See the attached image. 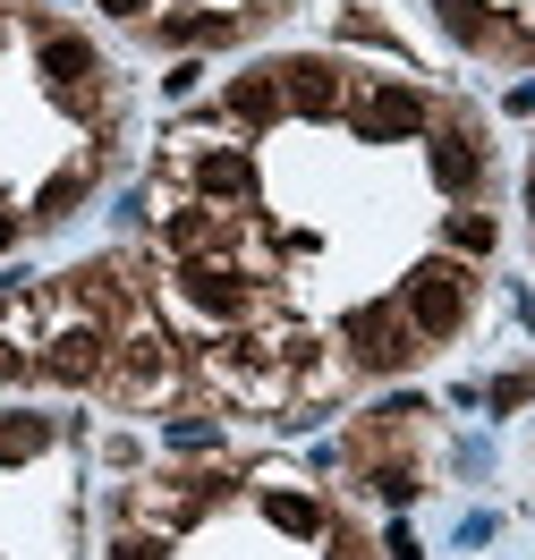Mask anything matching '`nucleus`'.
<instances>
[{
    "label": "nucleus",
    "instance_id": "nucleus-15",
    "mask_svg": "<svg viewBox=\"0 0 535 560\" xmlns=\"http://www.w3.org/2000/svg\"><path fill=\"white\" fill-rule=\"evenodd\" d=\"M493 238H501V230L485 221V212H460V221H451V246H460V255H485Z\"/></svg>",
    "mask_w": 535,
    "mask_h": 560
},
{
    "label": "nucleus",
    "instance_id": "nucleus-14",
    "mask_svg": "<svg viewBox=\"0 0 535 560\" xmlns=\"http://www.w3.org/2000/svg\"><path fill=\"white\" fill-rule=\"evenodd\" d=\"M43 442H51V424H43V417H9V424H0V458H35Z\"/></svg>",
    "mask_w": 535,
    "mask_h": 560
},
{
    "label": "nucleus",
    "instance_id": "nucleus-2",
    "mask_svg": "<svg viewBox=\"0 0 535 560\" xmlns=\"http://www.w3.org/2000/svg\"><path fill=\"white\" fill-rule=\"evenodd\" d=\"M171 374H178V349H171L162 323H128V331L111 340V365H103L111 399H162Z\"/></svg>",
    "mask_w": 535,
    "mask_h": 560
},
{
    "label": "nucleus",
    "instance_id": "nucleus-12",
    "mask_svg": "<svg viewBox=\"0 0 535 560\" xmlns=\"http://www.w3.org/2000/svg\"><path fill=\"white\" fill-rule=\"evenodd\" d=\"M85 187H94V171H60L35 187V221H69L77 205H85Z\"/></svg>",
    "mask_w": 535,
    "mask_h": 560
},
{
    "label": "nucleus",
    "instance_id": "nucleus-13",
    "mask_svg": "<svg viewBox=\"0 0 535 560\" xmlns=\"http://www.w3.org/2000/svg\"><path fill=\"white\" fill-rule=\"evenodd\" d=\"M264 510H272V526H289V535H315V526H323V510L306 501V492H272Z\"/></svg>",
    "mask_w": 535,
    "mask_h": 560
},
{
    "label": "nucleus",
    "instance_id": "nucleus-5",
    "mask_svg": "<svg viewBox=\"0 0 535 560\" xmlns=\"http://www.w3.org/2000/svg\"><path fill=\"white\" fill-rule=\"evenodd\" d=\"M349 119H357V137H365V144H383V137H417V128L433 119V103L417 94V85H399V77H392V85H365V94L349 103Z\"/></svg>",
    "mask_w": 535,
    "mask_h": 560
},
{
    "label": "nucleus",
    "instance_id": "nucleus-16",
    "mask_svg": "<svg viewBox=\"0 0 535 560\" xmlns=\"http://www.w3.org/2000/svg\"><path fill=\"white\" fill-rule=\"evenodd\" d=\"M111 560H162V535H153V526H128V535L111 544Z\"/></svg>",
    "mask_w": 535,
    "mask_h": 560
},
{
    "label": "nucleus",
    "instance_id": "nucleus-21",
    "mask_svg": "<svg viewBox=\"0 0 535 560\" xmlns=\"http://www.w3.org/2000/svg\"><path fill=\"white\" fill-rule=\"evenodd\" d=\"M527 196H535V187H527Z\"/></svg>",
    "mask_w": 535,
    "mask_h": 560
},
{
    "label": "nucleus",
    "instance_id": "nucleus-10",
    "mask_svg": "<svg viewBox=\"0 0 535 560\" xmlns=\"http://www.w3.org/2000/svg\"><path fill=\"white\" fill-rule=\"evenodd\" d=\"M221 103H230V119H247V128H272V119H281V77L272 69H255V77H230V94H221Z\"/></svg>",
    "mask_w": 535,
    "mask_h": 560
},
{
    "label": "nucleus",
    "instance_id": "nucleus-1",
    "mask_svg": "<svg viewBox=\"0 0 535 560\" xmlns=\"http://www.w3.org/2000/svg\"><path fill=\"white\" fill-rule=\"evenodd\" d=\"M171 315L187 323H213V331H239V323L255 315V280L230 264V255H178V272H171Z\"/></svg>",
    "mask_w": 535,
    "mask_h": 560
},
{
    "label": "nucleus",
    "instance_id": "nucleus-17",
    "mask_svg": "<svg viewBox=\"0 0 535 560\" xmlns=\"http://www.w3.org/2000/svg\"><path fill=\"white\" fill-rule=\"evenodd\" d=\"M0 383H26V349H18L9 331H0Z\"/></svg>",
    "mask_w": 535,
    "mask_h": 560
},
{
    "label": "nucleus",
    "instance_id": "nucleus-7",
    "mask_svg": "<svg viewBox=\"0 0 535 560\" xmlns=\"http://www.w3.org/2000/svg\"><path fill=\"white\" fill-rule=\"evenodd\" d=\"M349 340H357V365H365V374H399L408 357L426 349V340L408 331V315H399V306H365V315L349 323Z\"/></svg>",
    "mask_w": 535,
    "mask_h": 560
},
{
    "label": "nucleus",
    "instance_id": "nucleus-19",
    "mask_svg": "<svg viewBox=\"0 0 535 560\" xmlns=\"http://www.w3.org/2000/svg\"><path fill=\"white\" fill-rule=\"evenodd\" d=\"M9 246H18V221H9V212H0V255H9Z\"/></svg>",
    "mask_w": 535,
    "mask_h": 560
},
{
    "label": "nucleus",
    "instance_id": "nucleus-4",
    "mask_svg": "<svg viewBox=\"0 0 535 560\" xmlns=\"http://www.w3.org/2000/svg\"><path fill=\"white\" fill-rule=\"evenodd\" d=\"M43 383H69V390H85V383H103V365H111V323H85V315H69L51 340H43Z\"/></svg>",
    "mask_w": 535,
    "mask_h": 560
},
{
    "label": "nucleus",
    "instance_id": "nucleus-3",
    "mask_svg": "<svg viewBox=\"0 0 535 560\" xmlns=\"http://www.w3.org/2000/svg\"><path fill=\"white\" fill-rule=\"evenodd\" d=\"M399 315H408L417 340H451V331L467 323V272L460 264H426V272L399 289Z\"/></svg>",
    "mask_w": 535,
    "mask_h": 560
},
{
    "label": "nucleus",
    "instance_id": "nucleus-9",
    "mask_svg": "<svg viewBox=\"0 0 535 560\" xmlns=\"http://www.w3.org/2000/svg\"><path fill=\"white\" fill-rule=\"evenodd\" d=\"M187 178H196V205H239L255 187L247 153H230V144H196V153H187Z\"/></svg>",
    "mask_w": 535,
    "mask_h": 560
},
{
    "label": "nucleus",
    "instance_id": "nucleus-8",
    "mask_svg": "<svg viewBox=\"0 0 535 560\" xmlns=\"http://www.w3.org/2000/svg\"><path fill=\"white\" fill-rule=\"evenodd\" d=\"M35 60H43V77H51V85H60L69 103H85V85L103 77V60H94V43H85V35H69V26H43Z\"/></svg>",
    "mask_w": 535,
    "mask_h": 560
},
{
    "label": "nucleus",
    "instance_id": "nucleus-11",
    "mask_svg": "<svg viewBox=\"0 0 535 560\" xmlns=\"http://www.w3.org/2000/svg\"><path fill=\"white\" fill-rule=\"evenodd\" d=\"M433 178H442L451 196H467V187L485 178V162H476V144H467V137H433Z\"/></svg>",
    "mask_w": 535,
    "mask_h": 560
},
{
    "label": "nucleus",
    "instance_id": "nucleus-6",
    "mask_svg": "<svg viewBox=\"0 0 535 560\" xmlns=\"http://www.w3.org/2000/svg\"><path fill=\"white\" fill-rule=\"evenodd\" d=\"M281 103L298 110V119H340L349 110V77H340V60H281Z\"/></svg>",
    "mask_w": 535,
    "mask_h": 560
},
{
    "label": "nucleus",
    "instance_id": "nucleus-20",
    "mask_svg": "<svg viewBox=\"0 0 535 560\" xmlns=\"http://www.w3.org/2000/svg\"><path fill=\"white\" fill-rule=\"evenodd\" d=\"M264 9H281V0H264Z\"/></svg>",
    "mask_w": 535,
    "mask_h": 560
},
{
    "label": "nucleus",
    "instance_id": "nucleus-18",
    "mask_svg": "<svg viewBox=\"0 0 535 560\" xmlns=\"http://www.w3.org/2000/svg\"><path fill=\"white\" fill-rule=\"evenodd\" d=\"M111 18H144V9H153V0H103Z\"/></svg>",
    "mask_w": 535,
    "mask_h": 560
}]
</instances>
